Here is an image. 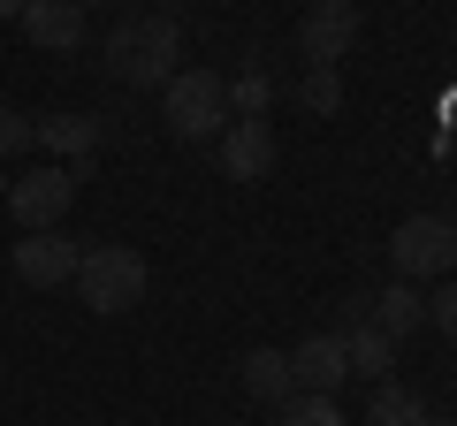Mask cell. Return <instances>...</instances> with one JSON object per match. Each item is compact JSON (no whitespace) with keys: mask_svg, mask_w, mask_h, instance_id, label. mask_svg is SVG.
Returning a JSON list of instances; mask_svg holds the SVG:
<instances>
[{"mask_svg":"<svg viewBox=\"0 0 457 426\" xmlns=\"http://www.w3.org/2000/svg\"><path fill=\"white\" fill-rule=\"evenodd\" d=\"M336 335H343V358H351V373H359V381H389V373H396V343L374 328V320L336 328Z\"/></svg>","mask_w":457,"mask_h":426,"instance_id":"13","label":"cell"},{"mask_svg":"<svg viewBox=\"0 0 457 426\" xmlns=\"http://www.w3.org/2000/svg\"><path fill=\"white\" fill-rule=\"evenodd\" d=\"M176 8H183V0H161V16H176Z\"/></svg>","mask_w":457,"mask_h":426,"instance_id":"23","label":"cell"},{"mask_svg":"<svg viewBox=\"0 0 457 426\" xmlns=\"http://www.w3.org/2000/svg\"><path fill=\"white\" fill-rule=\"evenodd\" d=\"M366 16H359V0H312L305 23H297V53H305V69H336L343 53L359 46Z\"/></svg>","mask_w":457,"mask_h":426,"instance_id":"6","label":"cell"},{"mask_svg":"<svg viewBox=\"0 0 457 426\" xmlns=\"http://www.w3.org/2000/svg\"><path fill=\"white\" fill-rule=\"evenodd\" d=\"M427 328H442V335H457V282H442V290L427 297Z\"/></svg>","mask_w":457,"mask_h":426,"instance_id":"20","label":"cell"},{"mask_svg":"<svg viewBox=\"0 0 457 426\" xmlns=\"http://www.w3.org/2000/svg\"><path fill=\"white\" fill-rule=\"evenodd\" d=\"M145 259H137L130 244H92L77 259V297H84V312H99V320H114V312H130L137 297H145Z\"/></svg>","mask_w":457,"mask_h":426,"instance_id":"3","label":"cell"},{"mask_svg":"<svg viewBox=\"0 0 457 426\" xmlns=\"http://www.w3.org/2000/svg\"><path fill=\"white\" fill-rule=\"evenodd\" d=\"M420 426H457V419H435V411H427V419H420Z\"/></svg>","mask_w":457,"mask_h":426,"instance_id":"22","label":"cell"},{"mask_svg":"<svg viewBox=\"0 0 457 426\" xmlns=\"http://www.w3.org/2000/svg\"><path fill=\"white\" fill-rule=\"evenodd\" d=\"M23 38H31L38 53H77L84 46V8L77 0H23Z\"/></svg>","mask_w":457,"mask_h":426,"instance_id":"10","label":"cell"},{"mask_svg":"<svg viewBox=\"0 0 457 426\" xmlns=\"http://www.w3.org/2000/svg\"><path fill=\"white\" fill-rule=\"evenodd\" d=\"M374 328L389 335V343H404V335L427 328V297H420V282H389V290L374 297Z\"/></svg>","mask_w":457,"mask_h":426,"instance_id":"12","label":"cell"},{"mask_svg":"<svg viewBox=\"0 0 457 426\" xmlns=\"http://www.w3.org/2000/svg\"><path fill=\"white\" fill-rule=\"evenodd\" d=\"M221 84H228V115H237V122H267V107H275V77H267L260 53H252L237 77H221Z\"/></svg>","mask_w":457,"mask_h":426,"instance_id":"15","label":"cell"},{"mask_svg":"<svg viewBox=\"0 0 457 426\" xmlns=\"http://www.w3.org/2000/svg\"><path fill=\"white\" fill-rule=\"evenodd\" d=\"M77 168H23V176H8V213H16V229H62V213L77 206Z\"/></svg>","mask_w":457,"mask_h":426,"instance_id":"5","label":"cell"},{"mask_svg":"<svg viewBox=\"0 0 457 426\" xmlns=\"http://www.w3.org/2000/svg\"><path fill=\"white\" fill-rule=\"evenodd\" d=\"M38 145V115H16V107H0V168L16 160V152Z\"/></svg>","mask_w":457,"mask_h":426,"instance_id":"18","label":"cell"},{"mask_svg":"<svg viewBox=\"0 0 457 426\" xmlns=\"http://www.w3.org/2000/svg\"><path fill=\"white\" fill-rule=\"evenodd\" d=\"M77 236H62V229H31V236H16V282L23 290H62V282H77Z\"/></svg>","mask_w":457,"mask_h":426,"instance_id":"7","label":"cell"},{"mask_svg":"<svg viewBox=\"0 0 457 426\" xmlns=\"http://www.w3.org/2000/svg\"><path fill=\"white\" fill-rule=\"evenodd\" d=\"M23 16V0H0V23H16Z\"/></svg>","mask_w":457,"mask_h":426,"instance_id":"21","label":"cell"},{"mask_svg":"<svg viewBox=\"0 0 457 426\" xmlns=\"http://www.w3.org/2000/svg\"><path fill=\"white\" fill-rule=\"evenodd\" d=\"M275 426H351V419L336 411V396H305L297 389L290 404H275Z\"/></svg>","mask_w":457,"mask_h":426,"instance_id":"17","label":"cell"},{"mask_svg":"<svg viewBox=\"0 0 457 426\" xmlns=\"http://www.w3.org/2000/svg\"><path fill=\"white\" fill-rule=\"evenodd\" d=\"M183 69V23L176 16H122L107 31V77L130 84V92H161L168 77Z\"/></svg>","mask_w":457,"mask_h":426,"instance_id":"1","label":"cell"},{"mask_svg":"<svg viewBox=\"0 0 457 426\" xmlns=\"http://www.w3.org/2000/svg\"><path fill=\"white\" fill-rule=\"evenodd\" d=\"M161 122L183 137V145H213V137L228 130V84L213 77V69H176V77L161 84Z\"/></svg>","mask_w":457,"mask_h":426,"instance_id":"2","label":"cell"},{"mask_svg":"<svg viewBox=\"0 0 457 426\" xmlns=\"http://www.w3.org/2000/svg\"><path fill=\"white\" fill-rule=\"evenodd\" d=\"M427 404L420 389H404V381H374V404H366V426H420Z\"/></svg>","mask_w":457,"mask_h":426,"instance_id":"16","label":"cell"},{"mask_svg":"<svg viewBox=\"0 0 457 426\" xmlns=\"http://www.w3.org/2000/svg\"><path fill=\"white\" fill-rule=\"evenodd\" d=\"M450 259H457V221H442V213H411V221H396V236H389L396 282H442Z\"/></svg>","mask_w":457,"mask_h":426,"instance_id":"4","label":"cell"},{"mask_svg":"<svg viewBox=\"0 0 457 426\" xmlns=\"http://www.w3.org/2000/svg\"><path fill=\"white\" fill-rule=\"evenodd\" d=\"M290 381H297L305 396H336L343 381H351V358H343V335H336V328H312L305 343L290 350Z\"/></svg>","mask_w":457,"mask_h":426,"instance_id":"8","label":"cell"},{"mask_svg":"<svg viewBox=\"0 0 457 426\" xmlns=\"http://www.w3.org/2000/svg\"><path fill=\"white\" fill-rule=\"evenodd\" d=\"M245 396H260V404H290L297 381H290V350H245Z\"/></svg>","mask_w":457,"mask_h":426,"instance_id":"14","label":"cell"},{"mask_svg":"<svg viewBox=\"0 0 457 426\" xmlns=\"http://www.w3.org/2000/svg\"><path fill=\"white\" fill-rule=\"evenodd\" d=\"M99 137H107V122H99V115H38V145L54 152V168L77 160V176H84V160L99 152Z\"/></svg>","mask_w":457,"mask_h":426,"instance_id":"11","label":"cell"},{"mask_svg":"<svg viewBox=\"0 0 457 426\" xmlns=\"http://www.w3.org/2000/svg\"><path fill=\"white\" fill-rule=\"evenodd\" d=\"M77 8H99V0H77Z\"/></svg>","mask_w":457,"mask_h":426,"instance_id":"25","label":"cell"},{"mask_svg":"<svg viewBox=\"0 0 457 426\" xmlns=\"http://www.w3.org/2000/svg\"><path fill=\"white\" fill-rule=\"evenodd\" d=\"M213 152H221L228 183H267V168H275V130H267V122H228V130L213 137Z\"/></svg>","mask_w":457,"mask_h":426,"instance_id":"9","label":"cell"},{"mask_svg":"<svg viewBox=\"0 0 457 426\" xmlns=\"http://www.w3.org/2000/svg\"><path fill=\"white\" fill-rule=\"evenodd\" d=\"M0 198H8V168H0Z\"/></svg>","mask_w":457,"mask_h":426,"instance_id":"24","label":"cell"},{"mask_svg":"<svg viewBox=\"0 0 457 426\" xmlns=\"http://www.w3.org/2000/svg\"><path fill=\"white\" fill-rule=\"evenodd\" d=\"M297 99H305L312 115H336V107H343V77H336V69H305V84H297Z\"/></svg>","mask_w":457,"mask_h":426,"instance_id":"19","label":"cell"}]
</instances>
